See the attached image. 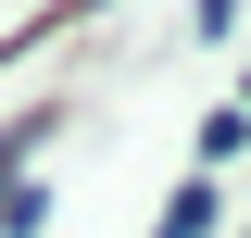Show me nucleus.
I'll list each match as a JSON object with an SVG mask.
<instances>
[{
	"label": "nucleus",
	"instance_id": "f257e3e1",
	"mask_svg": "<svg viewBox=\"0 0 251 238\" xmlns=\"http://www.w3.org/2000/svg\"><path fill=\"white\" fill-rule=\"evenodd\" d=\"M214 213H226V188H214V176H188V188H176V213H163L151 238H214Z\"/></svg>",
	"mask_w": 251,
	"mask_h": 238
}]
</instances>
